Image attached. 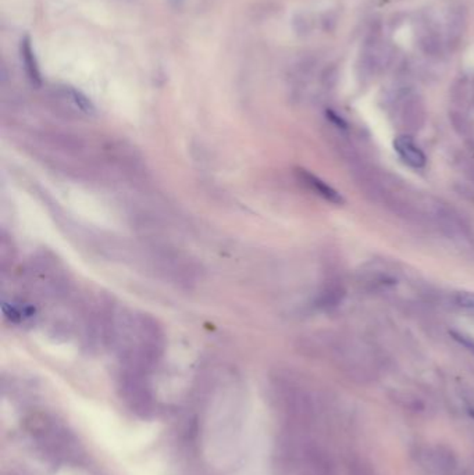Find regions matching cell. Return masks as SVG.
<instances>
[{
	"instance_id": "1",
	"label": "cell",
	"mask_w": 474,
	"mask_h": 475,
	"mask_svg": "<svg viewBox=\"0 0 474 475\" xmlns=\"http://www.w3.org/2000/svg\"><path fill=\"white\" fill-rule=\"evenodd\" d=\"M111 344L118 351L121 367L149 374L164 353V333L150 315L118 312Z\"/></svg>"
},
{
	"instance_id": "2",
	"label": "cell",
	"mask_w": 474,
	"mask_h": 475,
	"mask_svg": "<svg viewBox=\"0 0 474 475\" xmlns=\"http://www.w3.org/2000/svg\"><path fill=\"white\" fill-rule=\"evenodd\" d=\"M24 426L36 446L57 462L81 464L85 450L72 431L46 412H32L24 419Z\"/></svg>"
},
{
	"instance_id": "3",
	"label": "cell",
	"mask_w": 474,
	"mask_h": 475,
	"mask_svg": "<svg viewBox=\"0 0 474 475\" xmlns=\"http://www.w3.org/2000/svg\"><path fill=\"white\" fill-rule=\"evenodd\" d=\"M272 390L279 408L293 426L306 428L311 425L316 417V406L304 388L296 381L279 375L272 381Z\"/></svg>"
},
{
	"instance_id": "4",
	"label": "cell",
	"mask_w": 474,
	"mask_h": 475,
	"mask_svg": "<svg viewBox=\"0 0 474 475\" xmlns=\"http://www.w3.org/2000/svg\"><path fill=\"white\" fill-rule=\"evenodd\" d=\"M147 372L121 367L118 393L125 406L139 418L149 419L156 414V400L149 385Z\"/></svg>"
},
{
	"instance_id": "5",
	"label": "cell",
	"mask_w": 474,
	"mask_h": 475,
	"mask_svg": "<svg viewBox=\"0 0 474 475\" xmlns=\"http://www.w3.org/2000/svg\"><path fill=\"white\" fill-rule=\"evenodd\" d=\"M423 465L436 475H456L459 462L453 451L446 446H435L421 453Z\"/></svg>"
},
{
	"instance_id": "6",
	"label": "cell",
	"mask_w": 474,
	"mask_h": 475,
	"mask_svg": "<svg viewBox=\"0 0 474 475\" xmlns=\"http://www.w3.org/2000/svg\"><path fill=\"white\" fill-rule=\"evenodd\" d=\"M296 176H297L299 182L306 189H309L310 192H313L318 197L324 199L325 201H329L332 204H342L343 203V197L336 189H334L331 185H328L325 181H322L317 175L311 174L310 171L303 169V168H297Z\"/></svg>"
},
{
	"instance_id": "7",
	"label": "cell",
	"mask_w": 474,
	"mask_h": 475,
	"mask_svg": "<svg viewBox=\"0 0 474 475\" xmlns=\"http://www.w3.org/2000/svg\"><path fill=\"white\" fill-rule=\"evenodd\" d=\"M393 147L398 156L402 158L404 164H407L411 168H423L427 162V157L423 153V150L416 144V142L407 136L400 135L393 140Z\"/></svg>"
},
{
	"instance_id": "8",
	"label": "cell",
	"mask_w": 474,
	"mask_h": 475,
	"mask_svg": "<svg viewBox=\"0 0 474 475\" xmlns=\"http://www.w3.org/2000/svg\"><path fill=\"white\" fill-rule=\"evenodd\" d=\"M400 121H402V126L406 131L409 132L418 131L425 121V110H424L423 101L417 97L407 99L400 111Z\"/></svg>"
},
{
	"instance_id": "9",
	"label": "cell",
	"mask_w": 474,
	"mask_h": 475,
	"mask_svg": "<svg viewBox=\"0 0 474 475\" xmlns=\"http://www.w3.org/2000/svg\"><path fill=\"white\" fill-rule=\"evenodd\" d=\"M19 54H21V61L25 69L26 76L29 78V81L39 86L42 83V76H40V69H39V62L38 58L35 56V50L32 47V42L31 38L28 35H25L21 39L19 43Z\"/></svg>"
},
{
	"instance_id": "10",
	"label": "cell",
	"mask_w": 474,
	"mask_h": 475,
	"mask_svg": "<svg viewBox=\"0 0 474 475\" xmlns=\"http://www.w3.org/2000/svg\"><path fill=\"white\" fill-rule=\"evenodd\" d=\"M65 94H67L70 103L74 106V108L78 110L79 112L89 115L95 111L92 101L82 92H79L74 88H68V89H65Z\"/></svg>"
},
{
	"instance_id": "11",
	"label": "cell",
	"mask_w": 474,
	"mask_h": 475,
	"mask_svg": "<svg viewBox=\"0 0 474 475\" xmlns=\"http://www.w3.org/2000/svg\"><path fill=\"white\" fill-rule=\"evenodd\" d=\"M452 21H449V40L450 42H459L461 33H463V25H464V15L463 11H453Z\"/></svg>"
},
{
	"instance_id": "12",
	"label": "cell",
	"mask_w": 474,
	"mask_h": 475,
	"mask_svg": "<svg viewBox=\"0 0 474 475\" xmlns=\"http://www.w3.org/2000/svg\"><path fill=\"white\" fill-rule=\"evenodd\" d=\"M349 475H375L371 465L360 457H353L348 464Z\"/></svg>"
},
{
	"instance_id": "13",
	"label": "cell",
	"mask_w": 474,
	"mask_h": 475,
	"mask_svg": "<svg viewBox=\"0 0 474 475\" xmlns=\"http://www.w3.org/2000/svg\"><path fill=\"white\" fill-rule=\"evenodd\" d=\"M455 303L460 308L474 311V292H457L455 294Z\"/></svg>"
},
{
	"instance_id": "14",
	"label": "cell",
	"mask_w": 474,
	"mask_h": 475,
	"mask_svg": "<svg viewBox=\"0 0 474 475\" xmlns=\"http://www.w3.org/2000/svg\"><path fill=\"white\" fill-rule=\"evenodd\" d=\"M470 415H471V417H473V418H474V407H473V408H471V410H470Z\"/></svg>"
}]
</instances>
